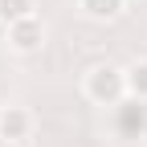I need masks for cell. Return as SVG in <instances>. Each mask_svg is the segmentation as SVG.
<instances>
[{"label":"cell","instance_id":"cell-1","mask_svg":"<svg viewBox=\"0 0 147 147\" xmlns=\"http://www.w3.org/2000/svg\"><path fill=\"white\" fill-rule=\"evenodd\" d=\"M82 90H86V98L98 102V106H119L127 98V69H119V65H94L86 74Z\"/></svg>","mask_w":147,"mask_h":147},{"label":"cell","instance_id":"cell-2","mask_svg":"<svg viewBox=\"0 0 147 147\" xmlns=\"http://www.w3.org/2000/svg\"><path fill=\"white\" fill-rule=\"evenodd\" d=\"M8 29V45L16 49V53H37L45 45V25L37 21V12L33 16H25V21H12V25H4Z\"/></svg>","mask_w":147,"mask_h":147},{"label":"cell","instance_id":"cell-3","mask_svg":"<svg viewBox=\"0 0 147 147\" xmlns=\"http://www.w3.org/2000/svg\"><path fill=\"white\" fill-rule=\"evenodd\" d=\"M33 131V115L25 106H4L0 110V143H21Z\"/></svg>","mask_w":147,"mask_h":147},{"label":"cell","instance_id":"cell-4","mask_svg":"<svg viewBox=\"0 0 147 147\" xmlns=\"http://www.w3.org/2000/svg\"><path fill=\"white\" fill-rule=\"evenodd\" d=\"M78 4H82V12L90 16V21H115L127 0H78Z\"/></svg>","mask_w":147,"mask_h":147},{"label":"cell","instance_id":"cell-5","mask_svg":"<svg viewBox=\"0 0 147 147\" xmlns=\"http://www.w3.org/2000/svg\"><path fill=\"white\" fill-rule=\"evenodd\" d=\"M127 94L135 102H147V61H135L127 69Z\"/></svg>","mask_w":147,"mask_h":147},{"label":"cell","instance_id":"cell-6","mask_svg":"<svg viewBox=\"0 0 147 147\" xmlns=\"http://www.w3.org/2000/svg\"><path fill=\"white\" fill-rule=\"evenodd\" d=\"M33 0H0V21L12 25V21H25V16H33Z\"/></svg>","mask_w":147,"mask_h":147},{"label":"cell","instance_id":"cell-7","mask_svg":"<svg viewBox=\"0 0 147 147\" xmlns=\"http://www.w3.org/2000/svg\"><path fill=\"white\" fill-rule=\"evenodd\" d=\"M0 147H16V143H0Z\"/></svg>","mask_w":147,"mask_h":147}]
</instances>
